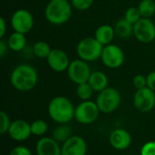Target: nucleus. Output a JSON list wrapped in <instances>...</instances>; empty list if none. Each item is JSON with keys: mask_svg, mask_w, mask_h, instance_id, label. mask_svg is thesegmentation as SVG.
Here are the masks:
<instances>
[{"mask_svg": "<svg viewBox=\"0 0 155 155\" xmlns=\"http://www.w3.org/2000/svg\"><path fill=\"white\" fill-rule=\"evenodd\" d=\"M48 1H54V0H48Z\"/></svg>", "mask_w": 155, "mask_h": 155, "instance_id": "nucleus-35", "label": "nucleus"}, {"mask_svg": "<svg viewBox=\"0 0 155 155\" xmlns=\"http://www.w3.org/2000/svg\"><path fill=\"white\" fill-rule=\"evenodd\" d=\"M134 105L141 113H148L155 106V92L149 87L136 91L134 96Z\"/></svg>", "mask_w": 155, "mask_h": 155, "instance_id": "nucleus-11", "label": "nucleus"}, {"mask_svg": "<svg viewBox=\"0 0 155 155\" xmlns=\"http://www.w3.org/2000/svg\"><path fill=\"white\" fill-rule=\"evenodd\" d=\"M134 35L141 43H152L155 39V23L151 18L142 17L134 25Z\"/></svg>", "mask_w": 155, "mask_h": 155, "instance_id": "nucleus-10", "label": "nucleus"}, {"mask_svg": "<svg viewBox=\"0 0 155 155\" xmlns=\"http://www.w3.org/2000/svg\"><path fill=\"white\" fill-rule=\"evenodd\" d=\"M6 32V23H5V20L1 17L0 18V37L3 38Z\"/></svg>", "mask_w": 155, "mask_h": 155, "instance_id": "nucleus-34", "label": "nucleus"}, {"mask_svg": "<svg viewBox=\"0 0 155 155\" xmlns=\"http://www.w3.org/2000/svg\"><path fill=\"white\" fill-rule=\"evenodd\" d=\"M72 130L69 126L64 124H61L60 126L56 127L53 131V139H54L58 143L66 142L70 137H72Z\"/></svg>", "mask_w": 155, "mask_h": 155, "instance_id": "nucleus-22", "label": "nucleus"}, {"mask_svg": "<svg viewBox=\"0 0 155 155\" xmlns=\"http://www.w3.org/2000/svg\"><path fill=\"white\" fill-rule=\"evenodd\" d=\"M94 3V0H71L73 7L79 11H84L89 9Z\"/></svg>", "mask_w": 155, "mask_h": 155, "instance_id": "nucleus-28", "label": "nucleus"}, {"mask_svg": "<svg viewBox=\"0 0 155 155\" xmlns=\"http://www.w3.org/2000/svg\"><path fill=\"white\" fill-rule=\"evenodd\" d=\"M115 35L114 28L109 25H100L94 33L95 39L102 44L104 46L110 45L112 41L114 40Z\"/></svg>", "mask_w": 155, "mask_h": 155, "instance_id": "nucleus-17", "label": "nucleus"}, {"mask_svg": "<svg viewBox=\"0 0 155 155\" xmlns=\"http://www.w3.org/2000/svg\"><path fill=\"white\" fill-rule=\"evenodd\" d=\"M37 155H62V148L53 138L44 137L36 143Z\"/></svg>", "mask_w": 155, "mask_h": 155, "instance_id": "nucleus-16", "label": "nucleus"}, {"mask_svg": "<svg viewBox=\"0 0 155 155\" xmlns=\"http://www.w3.org/2000/svg\"><path fill=\"white\" fill-rule=\"evenodd\" d=\"M66 71L69 79L77 85L88 82L89 77L92 74L91 68L88 65L87 62L80 58L72 61Z\"/></svg>", "mask_w": 155, "mask_h": 155, "instance_id": "nucleus-8", "label": "nucleus"}, {"mask_svg": "<svg viewBox=\"0 0 155 155\" xmlns=\"http://www.w3.org/2000/svg\"><path fill=\"white\" fill-rule=\"evenodd\" d=\"M73 5L69 0L49 1L45 9L46 20L54 25H64L72 16Z\"/></svg>", "mask_w": 155, "mask_h": 155, "instance_id": "nucleus-3", "label": "nucleus"}, {"mask_svg": "<svg viewBox=\"0 0 155 155\" xmlns=\"http://www.w3.org/2000/svg\"><path fill=\"white\" fill-rule=\"evenodd\" d=\"M114 28L115 35L120 38H129L130 36L134 35V25L124 18L119 19L115 23Z\"/></svg>", "mask_w": 155, "mask_h": 155, "instance_id": "nucleus-20", "label": "nucleus"}, {"mask_svg": "<svg viewBox=\"0 0 155 155\" xmlns=\"http://www.w3.org/2000/svg\"><path fill=\"white\" fill-rule=\"evenodd\" d=\"M52 48L48 43L45 41H37L34 44L32 47V53L38 58L46 59L51 53Z\"/></svg>", "mask_w": 155, "mask_h": 155, "instance_id": "nucleus-21", "label": "nucleus"}, {"mask_svg": "<svg viewBox=\"0 0 155 155\" xmlns=\"http://www.w3.org/2000/svg\"><path fill=\"white\" fill-rule=\"evenodd\" d=\"M12 123H10V119L8 117V115L1 111L0 112V134L3 135L5 133H8V130L10 128Z\"/></svg>", "mask_w": 155, "mask_h": 155, "instance_id": "nucleus-27", "label": "nucleus"}, {"mask_svg": "<svg viewBox=\"0 0 155 155\" xmlns=\"http://www.w3.org/2000/svg\"><path fill=\"white\" fill-rule=\"evenodd\" d=\"M88 83L94 92L100 93L108 87V77L102 71H94L89 77Z\"/></svg>", "mask_w": 155, "mask_h": 155, "instance_id": "nucleus-18", "label": "nucleus"}, {"mask_svg": "<svg viewBox=\"0 0 155 155\" xmlns=\"http://www.w3.org/2000/svg\"><path fill=\"white\" fill-rule=\"evenodd\" d=\"M7 44L9 46V49L15 52H21L25 48L26 45V38L25 34L14 32L12 33L8 39Z\"/></svg>", "mask_w": 155, "mask_h": 155, "instance_id": "nucleus-19", "label": "nucleus"}, {"mask_svg": "<svg viewBox=\"0 0 155 155\" xmlns=\"http://www.w3.org/2000/svg\"><path fill=\"white\" fill-rule=\"evenodd\" d=\"M9 155H32L29 149H27L25 146H17L15 147Z\"/></svg>", "mask_w": 155, "mask_h": 155, "instance_id": "nucleus-31", "label": "nucleus"}, {"mask_svg": "<svg viewBox=\"0 0 155 155\" xmlns=\"http://www.w3.org/2000/svg\"><path fill=\"white\" fill-rule=\"evenodd\" d=\"M48 66L54 72L62 73L67 70L70 60L67 54L62 49H52L48 57L46 58Z\"/></svg>", "mask_w": 155, "mask_h": 155, "instance_id": "nucleus-12", "label": "nucleus"}, {"mask_svg": "<svg viewBox=\"0 0 155 155\" xmlns=\"http://www.w3.org/2000/svg\"><path fill=\"white\" fill-rule=\"evenodd\" d=\"M140 155H141V154H140Z\"/></svg>", "mask_w": 155, "mask_h": 155, "instance_id": "nucleus-36", "label": "nucleus"}, {"mask_svg": "<svg viewBox=\"0 0 155 155\" xmlns=\"http://www.w3.org/2000/svg\"><path fill=\"white\" fill-rule=\"evenodd\" d=\"M94 92V89L92 88V86L89 84L88 82L84 83V84H80L77 85V89H76L77 96L83 101L90 100Z\"/></svg>", "mask_w": 155, "mask_h": 155, "instance_id": "nucleus-24", "label": "nucleus"}, {"mask_svg": "<svg viewBox=\"0 0 155 155\" xmlns=\"http://www.w3.org/2000/svg\"><path fill=\"white\" fill-rule=\"evenodd\" d=\"M154 22H155V21H154Z\"/></svg>", "mask_w": 155, "mask_h": 155, "instance_id": "nucleus-37", "label": "nucleus"}, {"mask_svg": "<svg viewBox=\"0 0 155 155\" xmlns=\"http://www.w3.org/2000/svg\"><path fill=\"white\" fill-rule=\"evenodd\" d=\"M11 26L14 32L22 34L29 33L34 26V17L31 12L26 9H18L14 12L10 19Z\"/></svg>", "mask_w": 155, "mask_h": 155, "instance_id": "nucleus-9", "label": "nucleus"}, {"mask_svg": "<svg viewBox=\"0 0 155 155\" xmlns=\"http://www.w3.org/2000/svg\"><path fill=\"white\" fill-rule=\"evenodd\" d=\"M141 155H155V142L150 141L144 143L141 149Z\"/></svg>", "mask_w": 155, "mask_h": 155, "instance_id": "nucleus-30", "label": "nucleus"}, {"mask_svg": "<svg viewBox=\"0 0 155 155\" xmlns=\"http://www.w3.org/2000/svg\"><path fill=\"white\" fill-rule=\"evenodd\" d=\"M103 49L104 45L95 37H85L78 43L76 53L80 59L88 63L101 59Z\"/></svg>", "mask_w": 155, "mask_h": 155, "instance_id": "nucleus-4", "label": "nucleus"}, {"mask_svg": "<svg viewBox=\"0 0 155 155\" xmlns=\"http://www.w3.org/2000/svg\"><path fill=\"white\" fill-rule=\"evenodd\" d=\"M103 64L111 69H116L121 67L125 60L124 50L116 45H107L104 46L103 53L101 55Z\"/></svg>", "mask_w": 155, "mask_h": 155, "instance_id": "nucleus-6", "label": "nucleus"}, {"mask_svg": "<svg viewBox=\"0 0 155 155\" xmlns=\"http://www.w3.org/2000/svg\"><path fill=\"white\" fill-rule=\"evenodd\" d=\"M124 18L126 19L131 24L134 25L135 23H137L142 18V15L140 14V11H139L138 7L131 6V7H129L125 11V14H124Z\"/></svg>", "mask_w": 155, "mask_h": 155, "instance_id": "nucleus-26", "label": "nucleus"}, {"mask_svg": "<svg viewBox=\"0 0 155 155\" xmlns=\"http://www.w3.org/2000/svg\"><path fill=\"white\" fill-rule=\"evenodd\" d=\"M147 87L155 92V71L151 72L147 76Z\"/></svg>", "mask_w": 155, "mask_h": 155, "instance_id": "nucleus-32", "label": "nucleus"}, {"mask_svg": "<svg viewBox=\"0 0 155 155\" xmlns=\"http://www.w3.org/2000/svg\"><path fill=\"white\" fill-rule=\"evenodd\" d=\"M134 86L139 90L147 87V77L143 74H137L134 78Z\"/></svg>", "mask_w": 155, "mask_h": 155, "instance_id": "nucleus-29", "label": "nucleus"}, {"mask_svg": "<svg viewBox=\"0 0 155 155\" xmlns=\"http://www.w3.org/2000/svg\"><path fill=\"white\" fill-rule=\"evenodd\" d=\"M8 50H9V46H8L7 41L1 39L0 40V57L4 58V56L7 54Z\"/></svg>", "mask_w": 155, "mask_h": 155, "instance_id": "nucleus-33", "label": "nucleus"}, {"mask_svg": "<svg viewBox=\"0 0 155 155\" xmlns=\"http://www.w3.org/2000/svg\"><path fill=\"white\" fill-rule=\"evenodd\" d=\"M8 134L15 141H25L32 134L31 124L25 120H15L11 124L8 130Z\"/></svg>", "mask_w": 155, "mask_h": 155, "instance_id": "nucleus-14", "label": "nucleus"}, {"mask_svg": "<svg viewBox=\"0 0 155 155\" xmlns=\"http://www.w3.org/2000/svg\"><path fill=\"white\" fill-rule=\"evenodd\" d=\"M10 82L13 87L21 92H27L35 87L38 82V74L30 64H21L11 73Z\"/></svg>", "mask_w": 155, "mask_h": 155, "instance_id": "nucleus-1", "label": "nucleus"}, {"mask_svg": "<svg viewBox=\"0 0 155 155\" xmlns=\"http://www.w3.org/2000/svg\"><path fill=\"white\" fill-rule=\"evenodd\" d=\"M138 9L142 17L151 18L155 15L154 0H142L138 5Z\"/></svg>", "mask_w": 155, "mask_h": 155, "instance_id": "nucleus-23", "label": "nucleus"}, {"mask_svg": "<svg viewBox=\"0 0 155 155\" xmlns=\"http://www.w3.org/2000/svg\"><path fill=\"white\" fill-rule=\"evenodd\" d=\"M75 108L73 103L64 96L53 98L48 105V114L52 120L60 124L69 123L74 117Z\"/></svg>", "mask_w": 155, "mask_h": 155, "instance_id": "nucleus-2", "label": "nucleus"}, {"mask_svg": "<svg viewBox=\"0 0 155 155\" xmlns=\"http://www.w3.org/2000/svg\"><path fill=\"white\" fill-rule=\"evenodd\" d=\"M109 142L114 149L118 151H123L127 149L131 145L132 137L126 130L115 129L111 133Z\"/></svg>", "mask_w": 155, "mask_h": 155, "instance_id": "nucleus-15", "label": "nucleus"}, {"mask_svg": "<svg viewBox=\"0 0 155 155\" xmlns=\"http://www.w3.org/2000/svg\"><path fill=\"white\" fill-rule=\"evenodd\" d=\"M100 114V109L96 102L83 101L75 108L74 118L76 121L83 124H90L96 121Z\"/></svg>", "mask_w": 155, "mask_h": 155, "instance_id": "nucleus-7", "label": "nucleus"}, {"mask_svg": "<svg viewBox=\"0 0 155 155\" xmlns=\"http://www.w3.org/2000/svg\"><path fill=\"white\" fill-rule=\"evenodd\" d=\"M87 145L84 138L73 135L63 143L62 155H86Z\"/></svg>", "mask_w": 155, "mask_h": 155, "instance_id": "nucleus-13", "label": "nucleus"}, {"mask_svg": "<svg viewBox=\"0 0 155 155\" xmlns=\"http://www.w3.org/2000/svg\"><path fill=\"white\" fill-rule=\"evenodd\" d=\"M96 104L100 109V112L104 114L113 113L121 104V94L115 88L107 87L99 93L96 99Z\"/></svg>", "mask_w": 155, "mask_h": 155, "instance_id": "nucleus-5", "label": "nucleus"}, {"mask_svg": "<svg viewBox=\"0 0 155 155\" xmlns=\"http://www.w3.org/2000/svg\"><path fill=\"white\" fill-rule=\"evenodd\" d=\"M47 131V124L43 120H35L31 124L32 134L35 136H42Z\"/></svg>", "mask_w": 155, "mask_h": 155, "instance_id": "nucleus-25", "label": "nucleus"}]
</instances>
